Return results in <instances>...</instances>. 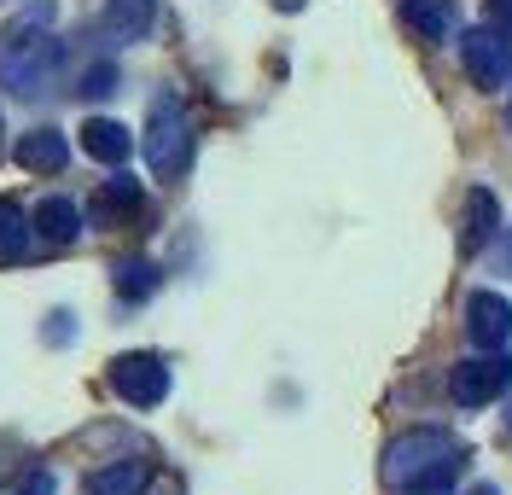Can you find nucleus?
Masks as SVG:
<instances>
[{
	"instance_id": "f257e3e1",
	"label": "nucleus",
	"mask_w": 512,
	"mask_h": 495,
	"mask_svg": "<svg viewBox=\"0 0 512 495\" xmlns=\"http://www.w3.org/2000/svg\"><path fill=\"white\" fill-rule=\"evenodd\" d=\"M460 466H466V443L454 431L419 426V431L390 437V449H384V461H379V478H384V490L431 495V490H443Z\"/></svg>"
},
{
	"instance_id": "f03ea898",
	"label": "nucleus",
	"mask_w": 512,
	"mask_h": 495,
	"mask_svg": "<svg viewBox=\"0 0 512 495\" xmlns=\"http://www.w3.org/2000/svg\"><path fill=\"white\" fill-rule=\"evenodd\" d=\"M53 0H35L24 6L6 35H0V82L12 88V94H41V88H53V70H59V41H53Z\"/></svg>"
},
{
	"instance_id": "7ed1b4c3",
	"label": "nucleus",
	"mask_w": 512,
	"mask_h": 495,
	"mask_svg": "<svg viewBox=\"0 0 512 495\" xmlns=\"http://www.w3.org/2000/svg\"><path fill=\"white\" fill-rule=\"evenodd\" d=\"M140 146H146L152 175H163V181H175V175L192 164V117L175 94L152 99V111H146V140H140Z\"/></svg>"
},
{
	"instance_id": "20e7f679",
	"label": "nucleus",
	"mask_w": 512,
	"mask_h": 495,
	"mask_svg": "<svg viewBox=\"0 0 512 495\" xmlns=\"http://www.w3.org/2000/svg\"><path fill=\"white\" fill-rule=\"evenodd\" d=\"M501 391H512V356H466V362H454L448 373V396L460 402V408H483V402H495Z\"/></svg>"
},
{
	"instance_id": "39448f33",
	"label": "nucleus",
	"mask_w": 512,
	"mask_h": 495,
	"mask_svg": "<svg viewBox=\"0 0 512 495\" xmlns=\"http://www.w3.org/2000/svg\"><path fill=\"white\" fill-rule=\"evenodd\" d=\"M111 391L123 396L128 408H158L169 396V367H163V356H146V350L117 356L111 362Z\"/></svg>"
},
{
	"instance_id": "423d86ee",
	"label": "nucleus",
	"mask_w": 512,
	"mask_h": 495,
	"mask_svg": "<svg viewBox=\"0 0 512 495\" xmlns=\"http://www.w3.org/2000/svg\"><path fill=\"white\" fill-rule=\"evenodd\" d=\"M460 53H466V76H472V88L483 94H501L512 76V47L501 30H466L460 35Z\"/></svg>"
},
{
	"instance_id": "0eeeda50",
	"label": "nucleus",
	"mask_w": 512,
	"mask_h": 495,
	"mask_svg": "<svg viewBox=\"0 0 512 495\" xmlns=\"http://www.w3.org/2000/svg\"><path fill=\"white\" fill-rule=\"evenodd\" d=\"M466 338L483 350H501L512 338V303L501 292H472L466 297Z\"/></svg>"
},
{
	"instance_id": "6e6552de",
	"label": "nucleus",
	"mask_w": 512,
	"mask_h": 495,
	"mask_svg": "<svg viewBox=\"0 0 512 495\" xmlns=\"http://www.w3.org/2000/svg\"><path fill=\"white\" fill-rule=\"evenodd\" d=\"M99 24L111 41H146L152 24H158V0H105Z\"/></svg>"
},
{
	"instance_id": "1a4fd4ad",
	"label": "nucleus",
	"mask_w": 512,
	"mask_h": 495,
	"mask_svg": "<svg viewBox=\"0 0 512 495\" xmlns=\"http://www.w3.org/2000/svg\"><path fill=\"white\" fill-rule=\"evenodd\" d=\"M18 164L30 169V175H59L70 164V140L59 129H30L18 140Z\"/></svg>"
},
{
	"instance_id": "9d476101",
	"label": "nucleus",
	"mask_w": 512,
	"mask_h": 495,
	"mask_svg": "<svg viewBox=\"0 0 512 495\" xmlns=\"http://www.w3.org/2000/svg\"><path fill=\"white\" fill-rule=\"evenodd\" d=\"M146 484H152L146 461H111L82 478V495H146Z\"/></svg>"
},
{
	"instance_id": "9b49d317",
	"label": "nucleus",
	"mask_w": 512,
	"mask_h": 495,
	"mask_svg": "<svg viewBox=\"0 0 512 495\" xmlns=\"http://www.w3.org/2000/svg\"><path fill=\"white\" fill-rule=\"evenodd\" d=\"M495 228H501V204H495V193H489V187H472V198H466V228H460V251L478 257L483 245L495 239Z\"/></svg>"
},
{
	"instance_id": "f8f14e48",
	"label": "nucleus",
	"mask_w": 512,
	"mask_h": 495,
	"mask_svg": "<svg viewBox=\"0 0 512 495\" xmlns=\"http://www.w3.org/2000/svg\"><path fill=\"white\" fill-rule=\"evenodd\" d=\"M82 152L99 158V164H128L134 134H128L123 123H111V117H94V123H82Z\"/></svg>"
},
{
	"instance_id": "ddd939ff",
	"label": "nucleus",
	"mask_w": 512,
	"mask_h": 495,
	"mask_svg": "<svg viewBox=\"0 0 512 495\" xmlns=\"http://www.w3.org/2000/svg\"><path fill=\"white\" fill-rule=\"evenodd\" d=\"M30 228H35V239H47V245H70V239L82 233V210H76L70 198H47V204H35Z\"/></svg>"
},
{
	"instance_id": "4468645a",
	"label": "nucleus",
	"mask_w": 512,
	"mask_h": 495,
	"mask_svg": "<svg viewBox=\"0 0 512 495\" xmlns=\"http://www.w3.org/2000/svg\"><path fill=\"white\" fill-rule=\"evenodd\" d=\"M402 24L425 41H448L454 35V6L448 0H402Z\"/></svg>"
},
{
	"instance_id": "2eb2a0df",
	"label": "nucleus",
	"mask_w": 512,
	"mask_h": 495,
	"mask_svg": "<svg viewBox=\"0 0 512 495\" xmlns=\"http://www.w3.org/2000/svg\"><path fill=\"white\" fill-rule=\"evenodd\" d=\"M30 239H35L30 210H24L18 198H0V263H18V257L30 251Z\"/></svg>"
},
{
	"instance_id": "dca6fc26",
	"label": "nucleus",
	"mask_w": 512,
	"mask_h": 495,
	"mask_svg": "<svg viewBox=\"0 0 512 495\" xmlns=\"http://www.w3.org/2000/svg\"><path fill=\"white\" fill-rule=\"evenodd\" d=\"M111 286H117V297L140 303V297H152V292H158V268L146 263V257H128V263H117Z\"/></svg>"
},
{
	"instance_id": "f3484780",
	"label": "nucleus",
	"mask_w": 512,
	"mask_h": 495,
	"mask_svg": "<svg viewBox=\"0 0 512 495\" xmlns=\"http://www.w3.org/2000/svg\"><path fill=\"white\" fill-rule=\"evenodd\" d=\"M134 204H140V181L134 175H111L99 187V210H134Z\"/></svg>"
},
{
	"instance_id": "a211bd4d",
	"label": "nucleus",
	"mask_w": 512,
	"mask_h": 495,
	"mask_svg": "<svg viewBox=\"0 0 512 495\" xmlns=\"http://www.w3.org/2000/svg\"><path fill=\"white\" fill-rule=\"evenodd\" d=\"M82 94H88V99L117 94V65H94V70H82Z\"/></svg>"
},
{
	"instance_id": "6ab92c4d",
	"label": "nucleus",
	"mask_w": 512,
	"mask_h": 495,
	"mask_svg": "<svg viewBox=\"0 0 512 495\" xmlns=\"http://www.w3.org/2000/svg\"><path fill=\"white\" fill-rule=\"evenodd\" d=\"M18 495H53V472H47V466H35L30 478H24V490Z\"/></svg>"
},
{
	"instance_id": "aec40b11",
	"label": "nucleus",
	"mask_w": 512,
	"mask_h": 495,
	"mask_svg": "<svg viewBox=\"0 0 512 495\" xmlns=\"http://www.w3.org/2000/svg\"><path fill=\"white\" fill-rule=\"evenodd\" d=\"M501 18H507V35H512V0H507V6H501Z\"/></svg>"
},
{
	"instance_id": "412c9836",
	"label": "nucleus",
	"mask_w": 512,
	"mask_h": 495,
	"mask_svg": "<svg viewBox=\"0 0 512 495\" xmlns=\"http://www.w3.org/2000/svg\"><path fill=\"white\" fill-rule=\"evenodd\" d=\"M501 257H507V268H512V233H507V251H501Z\"/></svg>"
},
{
	"instance_id": "4be33fe9",
	"label": "nucleus",
	"mask_w": 512,
	"mask_h": 495,
	"mask_svg": "<svg viewBox=\"0 0 512 495\" xmlns=\"http://www.w3.org/2000/svg\"><path fill=\"white\" fill-rule=\"evenodd\" d=\"M280 6H303V0H280Z\"/></svg>"
},
{
	"instance_id": "5701e85b",
	"label": "nucleus",
	"mask_w": 512,
	"mask_h": 495,
	"mask_svg": "<svg viewBox=\"0 0 512 495\" xmlns=\"http://www.w3.org/2000/svg\"><path fill=\"white\" fill-rule=\"evenodd\" d=\"M507 431H512V408H507Z\"/></svg>"
},
{
	"instance_id": "b1692460",
	"label": "nucleus",
	"mask_w": 512,
	"mask_h": 495,
	"mask_svg": "<svg viewBox=\"0 0 512 495\" xmlns=\"http://www.w3.org/2000/svg\"><path fill=\"white\" fill-rule=\"evenodd\" d=\"M507 129H512V111H507Z\"/></svg>"
}]
</instances>
